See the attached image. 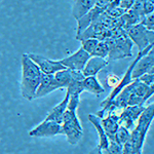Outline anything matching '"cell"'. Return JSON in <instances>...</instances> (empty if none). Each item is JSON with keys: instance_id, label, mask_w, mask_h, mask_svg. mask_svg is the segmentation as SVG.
Here are the masks:
<instances>
[{"instance_id": "obj_1", "label": "cell", "mask_w": 154, "mask_h": 154, "mask_svg": "<svg viewBox=\"0 0 154 154\" xmlns=\"http://www.w3.org/2000/svg\"><path fill=\"white\" fill-rule=\"evenodd\" d=\"M22 81L21 94L24 99L32 101L35 99L37 88L41 82L42 72L36 63L29 58L28 54H24L21 59Z\"/></svg>"}, {"instance_id": "obj_2", "label": "cell", "mask_w": 154, "mask_h": 154, "mask_svg": "<svg viewBox=\"0 0 154 154\" xmlns=\"http://www.w3.org/2000/svg\"><path fill=\"white\" fill-rule=\"evenodd\" d=\"M154 119V102L144 107L142 113L136 123V126L131 131V141L136 150L142 152L146 136Z\"/></svg>"}, {"instance_id": "obj_3", "label": "cell", "mask_w": 154, "mask_h": 154, "mask_svg": "<svg viewBox=\"0 0 154 154\" xmlns=\"http://www.w3.org/2000/svg\"><path fill=\"white\" fill-rule=\"evenodd\" d=\"M62 128H63L64 135L66 136L67 141L71 145H75L82 138V125H81L79 118L77 117L76 111H72L67 109L63 115Z\"/></svg>"}, {"instance_id": "obj_4", "label": "cell", "mask_w": 154, "mask_h": 154, "mask_svg": "<svg viewBox=\"0 0 154 154\" xmlns=\"http://www.w3.org/2000/svg\"><path fill=\"white\" fill-rule=\"evenodd\" d=\"M107 41L110 46V51L108 54L109 60H120L133 56L131 54L133 42L126 35L115 39H108Z\"/></svg>"}, {"instance_id": "obj_5", "label": "cell", "mask_w": 154, "mask_h": 154, "mask_svg": "<svg viewBox=\"0 0 154 154\" xmlns=\"http://www.w3.org/2000/svg\"><path fill=\"white\" fill-rule=\"evenodd\" d=\"M60 135H64L62 125L49 120H43L29 131V136L34 138H51Z\"/></svg>"}, {"instance_id": "obj_6", "label": "cell", "mask_w": 154, "mask_h": 154, "mask_svg": "<svg viewBox=\"0 0 154 154\" xmlns=\"http://www.w3.org/2000/svg\"><path fill=\"white\" fill-rule=\"evenodd\" d=\"M144 109V105H131L123 108L119 114V125H123L128 130H134L136 123Z\"/></svg>"}, {"instance_id": "obj_7", "label": "cell", "mask_w": 154, "mask_h": 154, "mask_svg": "<svg viewBox=\"0 0 154 154\" xmlns=\"http://www.w3.org/2000/svg\"><path fill=\"white\" fill-rule=\"evenodd\" d=\"M89 58H91V56L82 48H80L79 49H77L74 54H72L71 56L60 60V62L67 69L82 71Z\"/></svg>"}, {"instance_id": "obj_8", "label": "cell", "mask_w": 154, "mask_h": 154, "mask_svg": "<svg viewBox=\"0 0 154 154\" xmlns=\"http://www.w3.org/2000/svg\"><path fill=\"white\" fill-rule=\"evenodd\" d=\"M29 58L37 64L40 71L43 74H54L56 72L65 69V67L61 64L60 60H49L46 57L38 54H28Z\"/></svg>"}, {"instance_id": "obj_9", "label": "cell", "mask_w": 154, "mask_h": 154, "mask_svg": "<svg viewBox=\"0 0 154 154\" xmlns=\"http://www.w3.org/2000/svg\"><path fill=\"white\" fill-rule=\"evenodd\" d=\"M61 85L58 82L57 78L54 77V74H43L42 73L41 82L37 88L35 99L42 98V97L48 96V94L53 93L57 89H61Z\"/></svg>"}, {"instance_id": "obj_10", "label": "cell", "mask_w": 154, "mask_h": 154, "mask_svg": "<svg viewBox=\"0 0 154 154\" xmlns=\"http://www.w3.org/2000/svg\"><path fill=\"white\" fill-rule=\"evenodd\" d=\"M154 63V51L151 49L150 51L143 56L142 58L139 60L136 63V65L134 66L133 72H131V78L137 79L140 76H142L143 74L149 73L152 68V65Z\"/></svg>"}, {"instance_id": "obj_11", "label": "cell", "mask_w": 154, "mask_h": 154, "mask_svg": "<svg viewBox=\"0 0 154 154\" xmlns=\"http://www.w3.org/2000/svg\"><path fill=\"white\" fill-rule=\"evenodd\" d=\"M104 12L103 9L99 6H95L91 9L88 12H86L84 16L81 17L80 19L77 20V29H76V36L80 35L81 33L88 28L91 24L99 19V17Z\"/></svg>"}, {"instance_id": "obj_12", "label": "cell", "mask_w": 154, "mask_h": 154, "mask_svg": "<svg viewBox=\"0 0 154 154\" xmlns=\"http://www.w3.org/2000/svg\"><path fill=\"white\" fill-rule=\"evenodd\" d=\"M101 123L105 131L109 141L115 142V135L119 128V115L115 114L114 112L108 113L106 117L101 118Z\"/></svg>"}, {"instance_id": "obj_13", "label": "cell", "mask_w": 154, "mask_h": 154, "mask_svg": "<svg viewBox=\"0 0 154 154\" xmlns=\"http://www.w3.org/2000/svg\"><path fill=\"white\" fill-rule=\"evenodd\" d=\"M108 65V60L100 58V57L91 56L88 61L86 62L84 66L82 73L84 76H95L101 70H103L105 67Z\"/></svg>"}, {"instance_id": "obj_14", "label": "cell", "mask_w": 154, "mask_h": 154, "mask_svg": "<svg viewBox=\"0 0 154 154\" xmlns=\"http://www.w3.org/2000/svg\"><path fill=\"white\" fill-rule=\"evenodd\" d=\"M71 80L67 86L66 91L70 96H80V94L84 91L83 88V79L84 76L82 71L70 70Z\"/></svg>"}, {"instance_id": "obj_15", "label": "cell", "mask_w": 154, "mask_h": 154, "mask_svg": "<svg viewBox=\"0 0 154 154\" xmlns=\"http://www.w3.org/2000/svg\"><path fill=\"white\" fill-rule=\"evenodd\" d=\"M88 120L91 121V125L95 126L97 133H98V136H99V144H98V146L101 148V150H105V149L108 148L110 141H109L108 137H107L105 131H104L103 126H102L101 118L99 117L97 114H88Z\"/></svg>"}, {"instance_id": "obj_16", "label": "cell", "mask_w": 154, "mask_h": 154, "mask_svg": "<svg viewBox=\"0 0 154 154\" xmlns=\"http://www.w3.org/2000/svg\"><path fill=\"white\" fill-rule=\"evenodd\" d=\"M69 98H70V95H69L68 93H66V96H65V98L63 99V101L49 111L48 116H46L44 120L54 121V122L61 123L62 125L63 115H64V113H65V111L67 110V105H68Z\"/></svg>"}, {"instance_id": "obj_17", "label": "cell", "mask_w": 154, "mask_h": 154, "mask_svg": "<svg viewBox=\"0 0 154 154\" xmlns=\"http://www.w3.org/2000/svg\"><path fill=\"white\" fill-rule=\"evenodd\" d=\"M97 4V0H75L74 1L72 16L76 20L80 19L86 12H88Z\"/></svg>"}, {"instance_id": "obj_18", "label": "cell", "mask_w": 154, "mask_h": 154, "mask_svg": "<svg viewBox=\"0 0 154 154\" xmlns=\"http://www.w3.org/2000/svg\"><path fill=\"white\" fill-rule=\"evenodd\" d=\"M83 88L85 91H88L89 94H93L95 96H100L105 91V88L95 76H86L83 79Z\"/></svg>"}, {"instance_id": "obj_19", "label": "cell", "mask_w": 154, "mask_h": 154, "mask_svg": "<svg viewBox=\"0 0 154 154\" xmlns=\"http://www.w3.org/2000/svg\"><path fill=\"white\" fill-rule=\"evenodd\" d=\"M54 77L57 78L58 82L60 83L62 88H67L68 86L69 82L71 80V72H70V69H63L61 71H58L54 73Z\"/></svg>"}, {"instance_id": "obj_20", "label": "cell", "mask_w": 154, "mask_h": 154, "mask_svg": "<svg viewBox=\"0 0 154 154\" xmlns=\"http://www.w3.org/2000/svg\"><path fill=\"white\" fill-rule=\"evenodd\" d=\"M131 139V131L125 128L123 125H119L117 131L115 135V143L119 144L120 146H123Z\"/></svg>"}, {"instance_id": "obj_21", "label": "cell", "mask_w": 154, "mask_h": 154, "mask_svg": "<svg viewBox=\"0 0 154 154\" xmlns=\"http://www.w3.org/2000/svg\"><path fill=\"white\" fill-rule=\"evenodd\" d=\"M109 51H110V46L107 40L103 41H99L98 45L94 51V54L91 56H96V57H100V58H108Z\"/></svg>"}, {"instance_id": "obj_22", "label": "cell", "mask_w": 154, "mask_h": 154, "mask_svg": "<svg viewBox=\"0 0 154 154\" xmlns=\"http://www.w3.org/2000/svg\"><path fill=\"white\" fill-rule=\"evenodd\" d=\"M99 39L97 38H86V39H83V40H81V48H82L84 51L88 53L89 56H91V54H94V51H95V49L97 48V45H98L99 43Z\"/></svg>"}, {"instance_id": "obj_23", "label": "cell", "mask_w": 154, "mask_h": 154, "mask_svg": "<svg viewBox=\"0 0 154 154\" xmlns=\"http://www.w3.org/2000/svg\"><path fill=\"white\" fill-rule=\"evenodd\" d=\"M102 152H103V154H122V146L110 141L108 148L105 149V150H102Z\"/></svg>"}, {"instance_id": "obj_24", "label": "cell", "mask_w": 154, "mask_h": 154, "mask_svg": "<svg viewBox=\"0 0 154 154\" xmlns=\"http://www.w3.org/2000/svg\"><path fill=\"white\" fill-rule=\"evenodd\" d=\"M97 6L101 7L104 11L111 7L119 6V0H97Z\"/></svg>"}, {"instance_id": "obj_25", "label": "cell", "mask_w": 154, "mask_h": 154, "mask_svg": "<svg viewBox=\"0 0 154 154\" xmlns=\"http://www.w3.org/2000/svg\"><path fill=\"white\" fill-rule=\"evenodd\" d=\"M104 12L113 19H119L123 14H125V11L123 8H121L120 6H115V7H111V8L106 9Z\"/></svg>"}, {"instance_id": "obj_26", "label": "cell", "mask_w": 154, "mask_h": 154, "mask_svg": "<svg viewBox=\"0 0 154 154\" xmlns=\"http://www.w3.org/2000/svg\"><path fill=\"white\" fill-rule=\"evenodd\" d=\"M141 24L144 25L148 30L154 32V11L144 17Z\"/></svg>"}, {"instance_id": "obj_27", "label": "cell", "mask_w": 154, "mask_h": 154, "mask_svg": "<svg viewBox=\"0 0 154 154\" xmlns=\"http://www.w3.org/2000/svg\"><path fill=\"white\" fill-rule=\"evenodd\" d=\"M79 103H80L79 96H70L68 101V105H67V109L72 111H76L79 106Z\"/></svg>"}, {"instance_id": "obj_28", "label": "cell", "mask_w": 154, "mask_h": 154, "mask_svg": "<svg viewBox=\"0 0 154 154\" xmlns=\"http://www.w3.org/2000/svg\"><path fill=\"white\" fill-rule=\"evenodd\" d=\"M122 154H142V152L136 150L130 139V140L122 146Z\"/></svg>"}, {"instance_id": "obj_29", "label": "cell", "mask_w": 154, "mask_h": 154, "mask_svg": "<svg viewBox=\"0 0 154 154\" xmlns=\"http://www.w3.org/2000/svg\"><path fill=\"white\" fill-rule=\"evenodd\" d=\"M139 80L145 83L146 85H150V84L154 83V73H146L143 74L142 76L139 77Z\"/></svg>"}, {"instance_id": "obj_30", "label": "cell", "mask_w": 154, "mask_h": 154, "mask_svg": "<svg viewBox=\"0 0 154 154\" xmlns=\"http://www.w3.org/2000/svg\"><path fill=\"white\" fill-rule=\"evenodd\" d=\"M119 80H120V78H119L118 76L114 75V74H109L108 77L106 78V81H107V84H108L110 88H115L116 85L118 84Z\"/></svg>"}, {"instance_id": "obj_31", "label": "cell", "mask_w": 154, "mask_h": 154, "mask_svg": "<svg viewBox=\"0 0 154 154\" xmlns=\"http://www.w3.org/2000/svg\"><path fill=\"white\" fill-rule=\"evenodd\" d=\"M135 2H136V0H119V6L126 11L134 5Z\"/></svg>"}, {"instance_id": "obj_32", "label": "cell", "mask_w": 154, "mask_h": 154, "mask_svg": "<svg viewBox=\"0 0 154 154\" xmlns=\"http://www.w3.org/2000/svg\"><path fill=\"white\" fill-rule=\"evenodd\" d=\"M153 95H154V83L150 84V85H148L147 91H146L145 97H144V102H146L149 98H151V97H152Z\"/></svg>"}, {"instance_id": "obj_33", "label": "cell", "mask_w": 154, "mask_h": 154, "mask_svg": "<svg viewBox=\"0 0 154 154\" xmlns=\"http://www.w3.org/2000/svg\"><path fill=\"white\" fill-rule=\"evenodd\" d=\"M88 154H103V152H102L101 148L99 147V146H97V147L94 148L93 150H91Z\"/></svg>"}, {"instance_id": "obj_34", "label": "cell", "mask_w": 154, "mask_h": 154, "mask_svg": "<svg viewBox=\"0 0 154 154\" xmlns=\"http://www.w3.org/2000/svg\"><path fill=\"white\" fill-rule=\"evenodd\" d=\"M152 49H153V51H154V46H153V48H152Z\"/></svg>"}, {"instance_id": "obj_35", "label": "cell", "mask_w": 154, "mask_h": 154, "mask_svg": "<svg viewBox=\"0 0 154 154\" xmlns=\"http://www.w3.org/2000/svg\"><path fill=\"white\" fill-rule=\"evenodd\" d=\"M153 3H154V1H153Z\"/></svg>"}, {"instance_id": "obj_36", "label": "cell", "mask_w": 154, "mask_h": 154, "mask_svg": "<svg viewBox=\"0 0 154 154\" xmlns=\"http://www.w3.org/2000/svg\"><path fill=\"white\" fill-rule=\"evenodd\" d=\"M74 1H75V0H74Z\"/></svg>"}, {"instance_id": "obj_37", "label": "cell", "mask_w": 154, "mask_h": 154, "mask_svg": "<svg viewBox=\"0 0 154 154\" xmlns=\"http://www.w3.org/2000/svg\"><path fill=\"white\" fill-rule=\"evenodd\" d=\"M153 1H154V0H153Z\"/></svg>"}]
</instances>
